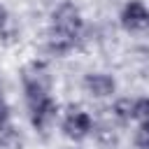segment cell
<instances>
[{
  "label": "cell",
  "instance_id": "6",
  "mask_svg": "<svg viewBox=\"0 0 149 149\" xmlns=\"http://www.w3.org/2000/svg\"><path fill=\"white\" fill-rule=\"evenodd\" d=\"M84 91L91 98H109L116 91V81L112 74L105 72H91L84 77Z\"/></svg>",
  "mask_w": 149,
  "mask_h": 149
},
{
  "label": "cell",
  "instance_id": "5",
  "mask_svg": "<svg viewBox=\"0 0 149 149\" xmlns=\"http://www.w3.org/2000/svg\"><path fill=\"white\" fill-rule=\"evenodd\" d=\"M119 19H121V26L126 30H130V33L144 30L149 26V9L144 7L142 0H128L123 5V9H121V16Z\"/></svg>",
  "mask_w": 149,
  "mask_h": 149
},
{
  "label": "cell",
  "instance_id": "1",
  "mask_svg": "<svg viewBox=\"0 0 149 149\" xmlns=\"http://www.w3.org/2000/svg\"><path fill=\"white\" fill-rule=\"evenodd\" d=\"M21 84H23V93H26V100L28 105L49 95V88H51V74H49V68L44 61H33L28 63L23 70H21Z\"/></svg>",
  "mask_w": 149,
  "mask_h": 149
},
{
  "label": "cell",
  "instance_id": "12",
  "mask_svg": "<svg viewBox=\"0 0 149 149\" xmlns=\"http://www.w3.org/2000/svg\"><path fill=\"white\" fill-rule=\"evenodd\" d=\"M7 121H9V105H7V100L0 93V126H5Z\"/></svg>",
  "mask_w": 149,
  "mask_h": 149
},
{
  "label": "cell",
  "instance_id": "4",
  "mask_svg": "<svg viewBox=\"0 0 149 149\" xmlns=\"http://www.w3.org/2000/svg\"><path fill=\"white\" fill-rule=\"evenodd\" d=\"M28 109H30V123H33V128L40 130V133H44V130L56 121V116H58V102H56L51 95H44V98L30 102Z\"/></svg>",
  "mask_w": 149,
  "mask_h": 149
},
{
  "label": "cell",
  "instance_id": "10",
  "mask_svg": "<svg viewBox=\"0 0 149 149\" xmlns=\"http://www.w3.org/2000/svg\"><path fill=\"white\" fill-rule=\"evenodd\" d=\"M133 140H135V147L137 149H149V121H140Z\"/></svg>",
  "mask_w": 149,
  "mask_h": 149
},
{
  "label": "cell",
  "instance_id": "3",
  "mask_svg": "<svg viewBox=\"0 0 149 149\" xmlns=\"http://www.w3.org/2000/svg\"><path fill=\"white\" fill-rule=\"evenodd\" d=\"M61 130L65 133V137L79 142V140H84V137H88L93 133V119H91V114H86V112H81L77 107H70L68 114L63 116Z\"/></svg>",
  "mask_w": 149,
  "mask_h": 149
},
{
  "label": "cell",
  "instance_id": "2",
  "mask_svg": "<svg viewBox=\"0 0 149 149\" xmlns=\"http://www.w3.org/2000/svg\"><path fill=\"white\" fill-rule=\"evenodd\" d=\"M81 28H84V19H81L79 9H77L72 2L65 0V2H61V5L54 9L49 33L61 35V37H68V40H72V42H79Z\"/></svg>",
  "mask_w": 149,
  "mask_h": 149
},
{
  "label": "cell",
  "instance_id": "8",
  "mask_svg": "<svg viewBox=\"0 0 149 149\" xmlns=\"http://www.w3.org/2000/svg\"><path fill=\"white\" fill-rule=\"evenodd\" d=\"M112 116L121 123H128L133 119V100L130 98H116L112 105Z\"/></svg>",
  "mask_w": 149,
  "mask_h": 149
},
{
  "label": "cell",
  "instance_id": "11",
  "mask_svg": "<svg viewBox=\"0 0 149 149\" xmlns=\"http://www.w3.org/2000/svg\"><path fill=\"white\" fill-rule=\"evenodd\" d=\"M133 119H137V121H149V98H137V100H133Z\"/></svg>",
  "mask_w": 149,
  "mask_h": 149
},
{
  "label": "cell",
  "instance_id": "13",
  "mask_svg": "<svg viewBox=\"0 0 149 149\" xmlns=\"http://www.w3.org/2000/svg\"><path fill=\"white\" fill-rule=\"evenodd\" d=\"M7 23H9V12H7V9L0 5V28H5Z\"/></svg>",
  "mask_w": 149,
  "mask_h": 149
},
{
  "label": "cell",
  "instance_id": "7",
  "mask_svg": "<svg viewBox=\"0 0 149 149\" xmlns=\"http://www.w3.org/2000/svg\"><path fill=\"white\" fill-rule=\"evenodd\" d=\"M93 135H95V140L100 142V144H105V147H112V144H116L119 142V133L114 130V126L112 123H93Z\"/></svg>",
  "mask_w": 149,
  "mask_h": 149
},
{
  "label": "cell",
  "instance_id": "9",
  "mask_svg": "<svg viewBox=\"0 0 149 149\" xmlns=\"http://www.w3.org/2000/svg\"><path fill=\"white\" fill-rule=\"evenodd\" d=\"M21 144V135L16 133V128H12V126H0V147H5V149H16Z\"/></svg>",
  "mask_w": 149,
  "mask_h": 149
}]
</instances>
